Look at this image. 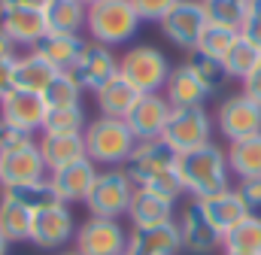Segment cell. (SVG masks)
Masks as SVG:
<instances>
[{
	"mask_svg": "<svg viewBox=\"0 0 261 255\" xmlns=\"http://www.w3.org/2000/svg\"><path fill=\"white\" fill-rule=\"evenodd\" d=\"M140 189H149L152 194H158V197H164V200H170V203H176V200L186 194V186H182V180H179L176 167L161 170L158 176H152V180H149L146 186H140Z\"/></svg>",
	"mask_w": 261,
	"mask_h": 255,
	"instance_id": "38",
	"label": "cell"
},
{
	"mask_svg": "<svg viewBox=\"0 0 261 255\" xmlns=\"http://www.w3.org/2000/svg\"><path fill=\"white\" fill-rule=\"evenodd\" d=\"M228 170L240 180L261 176V134L228 143Z\"/></svg>",
	"mask_w": 261,
	"mask_h": 255,
	"instance_id": "28",
	"label": "cell"
},
{
	"mask_svg": "<svg viewBox=\"0 0 261 255\" xmlns=\"http://www.w3.org/2000/svg\"><path fill=\"white\" fill-rule=\"evenodd\" d=\"M246 18H261V0H249V15Z\"/></svg>",
	"mask_w": 261,
	"mask_h": 255,
	"instance_id": "47",
	"label": "cell"
},
{
	"mask_svg": "<svg viewBox=\"0 0 261 255\" xmlns=\"http://www.w3.org/2000/svg\"><path fill=\"white\" fill-rule=\"evenodd\" d=\"M43 15H46L49 34H79L85 28L88 6L79 0H46Z\"/></svg>",
	"mask_w": 261,
	"mask_h": 255,
	"instance_id": "27",
	"label": "cell"
},
{
	"mask_svg": "<svg viewBox=\"0 0 261 255\" xmlns=\"http://www.w3.org/2000/svg\"><path fill=\"white\" fill-rule=\"evenodd\" d=\"M206 12H203V3L200 0H179L170 15L161 21V34L176 46V49H186V52H195L197 40L206 28Z\"/></svg>",
	"mask_w": 261,
	"mask_h": 255,
	"instance_id": "10",
	"label": "cell"
},
{
	"mask_svg": "<svg viewBox=\"0 0 261 255\" xmlns=\"http://www.w3.org/2000/svg\"><path fill=\"white\" fill-rule=\"evenodd\" d=\"M189 70L197 76V82L210 91V94H216V91H222L225 88V82L231 79L228 76V70H225V64L219 61V58H210V55H203V52H189Z\"/></svg>",
	"mask_w": 261,
	"mask_h": 255,
	"instance_id": "33",
	"label": "cell"
},
{
	"mask_svg": "<svg viewBox=\"0 0 261 255\" xmlns=\"http://www.w3.org/2000/svg\"><path fill=\"white\" fill-rule=\"evenodd\" d=\"M0 31L15 43V49H37L49 37L43 9H0Z\"/></svg>",
	"mask_w": 261,
	"mask_h": 255,
	"instance_id": "17",
	"label": "cell"
},
{
	"mask_svg": "<svg viewBox=\"0 0 261 255\" xmlns=\"http://www.w3.org/2000/svg\"><path fill=\"white\" fill-rule=\"evenodd\" d=\"M76 237V222L67 203H52L34 213L31 222V243L37 249H61Z\"/></svg>",
	"mask_w": 261,
	"mask_h": 255,
	"instance_id": "11",
	"label": "cell"
},
{
	"mask_svg": "<svg viewBox=\"0 0 261 255\" xmlns=\"http://www.w3.org/2000/svg\"><path fill=\"white\" fill-rule=\"evenodd\" d=\"M31 222H34V213H31L24 203H18V200L0 194V234H3L9 243H24V240H31Z\"/></svg>",
	"mask_w": 261,
	"mask_h": 255,
	"instance_id": "29",
	"label": "cell"
},
{
	"mask_svg": "<svg viewBox=\"0 0 261 255\" xmlns=\"http://www.w3.org/2000/svg\"><path fill=\"white\" fill-rule=\"evenodd\" d=\"M46 0H0V9H43Z\"/></svg>",
	"mask_w": 261,
	"mask_h": 255,
	"instance_id": "45",
	"label": "cell"
},
{
	"mask_svg": "<svg viewBox=\"0 0 261 255\" xmlns=\"http://www.w3.org/2000/svg\"><path fill=\"white\" fill-rule=\"evenodd\" d=\"M3 194L12 197V200H18V203H24L31 213H37V210H43V207H52V203H61L58 194H55V189H52V183H49V176L40 180V183H31V186L3 189Z\"/></svg>",
	"mask_w": 261,
	"mask_h": 255,
	"instance_id": "34",
	"label": "cell"
},
{
	"mask_svg": "<svg viewBox=\"0 0 261 255\" xmlns=\"http://www.w3.org/2000/svg\"><path fill=\"white\" fill-rule=\"evenodd\" d=\"M216 125L222 131V137L228 143L234 140H246V137H255L261 134V107L246 97L243 91L240 94H231L219 104L216 110Z\"/></svg>",
	"mask_w": 261,
	"mask_h": 255,
	"instance_id": "9",
	"label": "cell"
},
{
	"mask_svg": "<svg viewBox=\"0 0 261 255\" xmlns=\"http://www.w3.org/2000/svg\"><path fill=\"white\" fill-rule=\"evenodd\" d=\"M94 97H97L100 116H107V119H128V113L134 110V104L140 100V91L130 85L122 73H116L103 88L94 91Z\"/></svg>",
	"mask_w": 261,
	"mask_h": 255,
	"instance_id": "22",
	"label": "cell"
},
{
	"mask_svg": "<svg viewBox=\"0 0 261 255\" xmlns=\"http://www.w3.org/2000/svg\"><path fill=\"white\" fill-rule=\"evenodd\" d=\"M170 100L161 94H140V100L134 104V110L128 113V128L130 134L137 137V143L143 140H161L164 128H167V119H170Z\"/></svg>",
	"mask_w": 261,
	"mask_h": 255,
	"instance_id": "14",
	"label": "cell"
},
{
	"mask_svg": "<svg viewBox=\"0 0 261 255\" xmlns=\"http://www.w3.org/2000/svg\"><path fill=\"white\" fill-rule=\"evenodd\" d=\"M243 94H246V97H252V100L261 107V64L249 73V76H246V79H243Z\"/></svg>",
	"mask_w": 261,
	"mask_h": 255,
	"instance_id": "43",
	"label": "cell"
},
{
	"mask_svg": "<svg viewBox=\"0 0 261 255\" xmlns=\"http://www.w3.org/2000/svg\"><path fill=\"white\" fill-rule=\"evenodd\" d=\"M85 46H88V40L82 34H49L34 52L43 55L58 73H70L76 67V61L82 58Z\"/></svg>",
	"mask_w": 261,
	"mask_h": 255,
	"instance_id": "21",
	"label": "cell"
},
{
	"mask_svg": "<svg viewBox=\"0 0 261 255\" xmlns=\"http://www.w3.org/2000/svg\"><path fill=\"white\" fill-rule=\"evenodd\" d=\"M240 34H243L249 43H255V46L261 49V18H246L243 28H240Z\"/></svg>",
	"mask_w": 261,
	"mask_h": 255,
	"instance_id": "44",
	"label": "cell"
},
{
	"mask_svg": "<svg viewBox=\"0 0 261 255\" xmlns=\"http://www.w3.org/2000/svg\"><path fill=\"white\" fill-rule=\"evenodd\" d=\"M237 191H240V197H243V203H246V213L255 216V219H261V176L240 180Z\"/></svg>",
	"mask_w": 261,
	"mask_h": 255,
	"instance_id": "40",
	"label": "cell"
},
{
	"mask_svg": "<svg viewBox=\"0 0 261 255\" xmlns=\"http://www.w3.org/2000/svg\"><path fill=\"white\" fill-rule=\"evenodd\" d=\"M222 64H225V70H228L231 79H240V82H243V79L261 64V49L240 34V37L234 40V46L228 49V55L222 58Z\"/></svg>",
	"mask_w": 261,
	"mask_h": 255,
	"instance_id": "30",
	"label": "cell"
},
{
	"mask_svg": "<svg viewBox=\"0 0 261 255\" xmlns=\"http://www.w3.org/2000/svg\"><path fill=\"white\" fill-rule=\"evenodd\" d=\"M170 61L155 46H130L119 55V73L140 94H161L170 76Z\"/></svg>",
	"mask_w": 261,
	"mask_h": 255,
	"instance_id": "4",
	"label": "cell"
},
{
	"mask_svg": "<svg viewBox=\"0 0 261 255\" xmlns=\"http://www.w3.org/2000/svg\"><path fill=\"white\" fill-rule=\"evenodd\" d=\"M200 203V210H203V216L213 222V228L225 237L231 228H237L249 213H246V203H243V197H240V191L237 189H225L219 191V194H210V197H203V200H197Z\"/></svg>",
	"mask_w": 261,
	"mask_h": 255,
	"instance_id": "19",
	"label": "cell"
},
{
	"mask_svg": "<svg viewBox=\"0 0 261 255\" xmlns=\"http://www.w3.org/2000/svg\"><path fill=\"white\" fill-rule=\"evenodd\" d=\"M61 255H79V252H76V249H70V252H61Z\"/></svg>",
	"mask_w": 261,
	"mask_h": 255,
	"instance_id": "50",
	"label": "cell"
},
{
	"mask_svg": "<svg viewBox=\"0 0 261 255\" xmlns=\"http://www.w3.org/2000/svg\"><path fill=\"white\" fill-rule=\"evenodd\" d=\"M0 58H18V55H15V43H12L3 31H0Z\"/></svg>",
	"mask_w": 261,
	"mask_h": 255,
	"instance_id": "46",
	"label": "cell"
},
{
	"mask_svg": "<svg viewBox=\"0 0 261 255\" xmlns=\"http://www.w3.org/2000/svg\"><path fill=\"white\" fill-rule=\"evenodd\" d=\"M179 0H130V6L140 15V21H158V24L170 15V9Z\"/></svg>",
	"mask_w": 261,
	"mask_h": 255,
	"instance_id": "39",
	"label": "cell"
},
{
	"mask_svg": "<svg viewBox=\"0 0 261 255\" xmlns=\"http://www.w3.org/2000/svg\"><path fill=\"white\" fill-rule=\"evenodd\" d=\"M0 194H3V186H0Z\"/></svg>",
	"mask_w": 261,
	"mask_h": 255,
	"instance_id": "52",
	"label": "cell"
},
{
	"mask_svg": "<svg viewBox=\"0 0 261 255\" xmlns=\"http://www.w3.org/2000/svg\"><path fill=\"white\" fill-rule=\"evenodd\" d=\"M9 246H12V243H9V240L0 234V255H9Z\"/></svg>",
	"mask_w": 261,
	"mask_h": 255,
	"instance_id": "48",
	"label": "cell"
},
{
	"mask_svg": "<svg viewBox=\"0 0 261 255\" xmlns=\"http://www.w3.org/2000/svg\"><path fill=\"white\" fill-rule=\"evenodd\" d=\"M140 24L143 21L134 12L130 0H97L88 6V15H85V31L91 37V43H100L107 49L130 43L137 37Z\"/></svg>",
	"mask_w": 261,
	"mask_h": 255,
	"instance_id": "2",
	"label": "cell"
},
{
	"mask_svg": "<svg viewBox=\"0 0 261 255\" xmlns=\"http://www.w3.org/2000/svg\"><path fill=\"white\" fill-rule=\"evenodd\" d=\"M128 231L119 219H85L76 228L73 246L79 255H125L128 252Z\"/></svg>",
	"mask_w": 261,
	"mask_h": 255,
	"instance_id": "7",
	"label": "cell"
},
{
	"mask_svg": "<svg viewBox=\"0 0 261 255\" xmlns=\"http://www.w3.org/2000/svg\"><path fill=\"white\" fill-rule=\"evenodd\" d=\"M46 113H49V104L43 94L37 91H21V88H12L3 100H0V119L9 122L12 128L24 131V134H37L43 131L46 122Z\"/></svg>",
	"mask_w": 261,
	"mask_h": 255,
	"instance_id": "13",
	"label": "cell"
},
{
	"mask_svg": "<svg viewBox=\"0 0 261 255\" xmlns=\"http://www.w3.org/2000/svg\"><path fill=\"white\" fill-rule=\"evenodd\" d=\"M55 76H58V70L46 61L43 55H37L34 49H31L28 55H18V58H15L12 82H15V88H21V91H37V94H43V91L52 85Z\"/></svg>",
	"mask_w": 261,
	"mask_h": 255,
	"instance_id": "25",
	"label": "cell"
},
{
	"mask_svg": "<svg viewBox=\"0 0 261 255\" xmlns=\"http://www.w3.org/2000/svg\"><path fill=\"white\" fill-rule=\"evenodd\" d=\"M70 73H73V79L79 82L82 91H97V88H103V85L119 73V58L113 55V49H107V46L88 40L82 58L76 61V67H73Z\"/></svg>",
	"mask_w": 261,
	"mask_h": 255,
	"instance_id": "16",
	"label": "cell"
},
{
	"mask_svg": "<svg viewBox=\"0 0 261 255\" xmlns=\"http://www.w3.org/2000/svg\"><path fill=\"white\" fill-rule=\"evenodd\" d=\"M79 3H85V6H91V3H97V0H79Z\"/></svg>",
	"mask_w": 261,
	"mask_h": 255,
	"instance_id": "49",
	"label": "cell"
},
{
	"mask_svg": "<svg viewBox=\"0 0 261 255\" xmlns=\"http://www.w3.org/2000/svg\"><path fill=\"white\" fill-rule=\"evenodd\" d=\"M240 37V31H231V28H219V24H206L203 28V34H200V40H197V49L195 52H203V55H210V58H225L228 55V49L234 46V40Z\"/></svg>",
	"mask_w": 261,
	"mask_h": 255,
	"instance_id": "37",
	"label": "cell"
},
{
	"mask_svg": "<svg viewBox=\"0 0 261 255\" xmlns=\"http://www.w3.org/2000/svg\"><path fill=\"white\" fill-rule=\"evenodd\" d=\"M28 140H34V137H31V134H24V131H18V128H12L9 122H3V119H0V155H3V152H9V149L24 146Z\"/></svg>",
	"mask_w": 261,
	"mask_h": 255,
	"instance_id": "41",
	"label": "cell"
},
{
	"mask_svg": "<svg viewBox=\"0 0 261 255\" xmlns=\"http://www.w3.org/2000/svg\"><path fill=\"white\" fill-rule=\"evenodd\" d=\"M49 176V167L43 161L40 143L28 140L18 149H9L0 155V186L3 189H15V186H31Z\"/></svg>",
	"mask_w": 261,
	"mask_h": 255,
	"instance_id": "8",
	"label": "cell"
},
{
	"mask_svg": "<svg viewBox=\"0 0 261 255\" xmlns=\"http://www.w3.org/2000/svg\"><path fill=\"white\" fill-rule=\"evenodd\" d=\"M164 97L170 100V107H203V100L210 97V91L197 82V76L189 70V64H179L167 76Z\"/></svg>",
	"mask_w": 261,
	"mask_h": 255,
	"instance_id": "26",
	"label": "cell"
},
{
	"mask_svg": "<svg viewBox=\"0 0 261 255\" xmlns=\"http://www.w3.org/2000/svg\"><path fill=\"white\" fill-rule=\"evenodd\" d=\"M94 180H97V164L94 161H88V158H82V161H73V164H64V167H58V170H49V183H52V189L58 194V200L61 203H85V197H88V191L94 186Z\"/></svg>",
	"mask_w": 261,
	"mask_h": 255,
	"instance_id": "18",
	"label": "cell"
},
{
	"mask_svg": "<svg viewBox=\"0 0 261 255\" xmlns=\"http://www.w3.org/2000/svg\"><path fill=\"white\" fill-rule=\"evenodd\" d=\"M49 110H61V107H79L82 104V88L73 79V73H58L52 79V85L43 91Z\"/></svg>",
	"mask_w": 261,
	"mask_h": 255,
	"instance_id": "36",
	"label": "cell"
},
{
	"mask_svg": "<svg viewBox=\"0 0 261 255\" xmlns=\"http://www.w3.org/2000/svg\"><path fill=\"white\" fill-rule=\"evenodd\" d=\"M12 70H15V58H0V100L15 88V82H12Z\"/></svg>",
	"mask_w": 261,
	"mask_h": 255,
	"instance_id": "42",
	"label": "cell"
},
{
	"mask_svg": "<svg viewBox=\"0 0 261 255\" xmlns=\"http://www.w3.org/2000/svg\"><path fill=\"white\" fill-rule=\"evenodd\" d=\"M200 3H203L206 21L219 24V28L240 31L249 15V0H200Z\"/></svg>",
	"mask_w": 261,
	"mask_h": 255,
	"instance_id": "31",
	"label": "cell"
},
{
	"mask_svg": "<svg viewBox=\"0 0 261 255\" xmlns=\"http://www.w3.org/2000/svg\"><path fill=\"white\" fill-rule=\"evenodd\" d=\"M213 137V119L203 107H173L170 110V119H167V128L161 134V140L176 152H192V149H200Z\"/></svg>",
	"mask_w": 261,
	"mask_h": 255,
	"instance_id": "6",
	"label": "cell"
},
{
	"mask_svg": "<svg viewBox=\"0 0 261 255\" xmlns=\"http://www.w3.org/2000/svg\"><path fill=\"white\" fill-rule=\"evenodd\" d=\"M225 255H249V252H225Z\"/></svg>",
	"mask_w": 261,
	"mask_h": 255,
	"instance_id": "51",
	"label": "cell"
},
{
	"mask_svg": "<svg viewBox=\"0 0 261 255\" xmlns=\"http://www.w3.org/2000/svg\"><path fill=\"white\" fill-rule=\"evenodd\" d=\"M176 173L186 186V194H192V200H203L210 194L231 189L228 186V173H231L228 155L213 143L192 149V152H182L176 158Z\"/></svg>",
	"mask_w": 261,
	"mask_h": 255,
	"instance_id": "1",
	"label": "cell"
},
{
	"mask_svg": "<svg viewBox=\"0 0 261 255\" xmlns=\"http://www.w3.org/2000/svg\"><path fill=\"white\" fill-rule=\"evenodd\" d=\"M128 219L134 228H158V225H167L173 222V203L152 194L149 189H137L134 191V200H130Z\"/></svg>",
	"mask_w": 261,
	"mask_h": 255,
	"instance_id": "24",
	"label": "cell"
},
{
	"mask_svg": "<svg viewBox=\"0 0 261 255\" xmlns=\"http://www.w3.org/2000/svg\"><path fill=\"white\" fill-rule=\"evenodd\" d=\"M134 191H137V186L130 183V176L122 167L97 170V180L85 197V207L94 219H122V216H128Z\"/></svg>",
	"mask_w": 261,
	"mask_h": 255,
	"instance_id": "5",
	"label": "cell"
},
{
	"mask_svg": "<svg viewBox=\"0 0 261 255\" xmlns=\"http://www.w3.org/2000/svg\"><path fill=\"white\" fill-rule=\"evenodd\" d=\"M176 152L164 143V140H143L134 146V152L128 155V161L122 164V170L130 176V183L140 189L146 186L152 176H158L161 170H170L176 167Z\"/></svg>",
	"mask_w": 261,
	"mask_h": 255,
	"instance_id": "12",
	"label": "cell"
},
{
	"mask_svg": "<svg viewBox=\"0 0 261 255\" xmlns=\"http://www.w3.org/2000/svg\"><path fill=\"white\" fill-rule=\"evenodd\" d=\"M225 252H249V255H261V219L246 216L237 228H231L222 237Z\"/></svg>",
	"mask_w": 261,
	"mask_h": 255,
	"instance_id": "32",
	"label": "cell"
},
{
	"mask_svg": "<svg viewBox=\"0 0 261 255\" xmlns=\"http://www.w3.org/2000/svg\"><path fill=\"white\" fill-rule=\"evenodd\" d=\"M182 249L176 222L158 225V228H134L128 237L125 255H176Z\"/></svg>",
	"mask_w": 261,
	"mask_h": 255,
	"instance_id": "20",
	"label": "cell"
},
{
	"mask_svg": "<svg viewBox=\"0 0 261 255\" xmlns=\"http://www.w3.org/2000/svg\"><path fill=\"white\" fill-rule=\"evenodd\" d=\"M176 228H179L182 249L192 252V255H210L222 246V234H219V231L213 228V222L203 216V210H200L197 200L186 203V210H182Z\"/></svg>",
	"mask_w": 261,
	"mask_h": 255,
	"instance_id": "15",
	"label": "cell"
},
{
	"mask_svg": "<svg viewBox=\"0 0 261 255\" xmlns=\"http://www.w3.org/2000/svg\"><path fill=\"white\" fill-rule=\"evenodd\" d=\"M82 140H85L88 161H94L100 167H122L137 146V137L130 134L128 122L125 119H107V116L88 122Z\"/></svg>",
	"mask_w": 261,
	"mask_h": 255,
	"instance_id": "3",
	"label": "cell"
},
{
	"mask_svg": "<svg viewBox=\"0 0 261 255\" xmlns=\"http://www.w3.org/2000/svg\"><path fill=\"white\" fill-rule=\"evenodd\" d=\"M37 143H40V152H43V161L49 170H58L64 164L88 158L82 134H40Z\"/></svg>",
	"mask_w": 261,
	"mask_h": 255,
	"instance_id": "23",
	"label": "cell"
},
{
	"mask_svg": "<svg viewBox=\"0 0 261 255\" xmlns=\"http://www.w3.org/2000/svg\"><path fill=\"white\" fill-rule=\"evenodd\" d=\"M85 128H88V119H85V110L79 104V107L49 110L40 134H85Z\"/></svg>",
	"mask_w": 261,
	"mask_h": 255,
	"instance_id": "35",
	"label": "cell"
}]
</instances>
